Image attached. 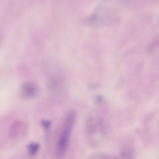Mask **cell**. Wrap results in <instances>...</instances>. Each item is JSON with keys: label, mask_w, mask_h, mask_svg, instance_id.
I'll return each instance as SVG.
<instances>
[{"label": "cell", "mask_w": 159, "mask_h": 159, "mask_svg": "<svg viewBox=\"0 0 159 159\" xmlns=\"http://www.w3.org/2000/svg\"><path fill=\"white\" fill-rule=\"evenodd\" d=\"M75 118V113L72 111L68 113L65 119L57 148V153L58 157L62 156L65 152Z\"/></svg>", "instance_id": "6da1fadb"}, {"label": "cell", "mask_w": 159, "mask_h": 159, "mask_svg": "<svg viewBox=\"0 0 159 159\" xmlns=\"http://www.w3.org/2000/svg\"><path fill=\"white\" fill-rule=\"evenodd\" d=\"M39 91V88L37 85L31 81L24 82L20 87V94L24 98H33L37 95Z\"/></svg>", "instance_id": "7a4b0ae2"}, {"label": "cell", "mask_w": 159, "mask_h": 159, "mask_svg": "<svg viewBox=\"0 0 159 159\" xmlns=\"http://www.w3.org/2000/svg\"><path fill=\"white\" fill-rule=\"evenodd\" d=\"M39 145L37 143H32L28 146V149L30 154L31 155H34L38 151Z\"/></svg>", "instance_id": "3957f363"}, {"label": "cell", "mask_w": 159, "mask_h": 159, "mask_svg": "<svg viewBox=\"0 0 159 159\" xmlns=\"http://www.w3.org/2000/svg\"><path fill=\"white\" fill-rule=\"evenodd\" d=\"M41 124L43 127L47 130L50 128L52 123L49 120H41Z\"/></svg>", "instance_id": "277c9868"}]
</instances>
